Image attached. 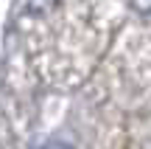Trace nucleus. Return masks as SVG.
Segmentation results:
<instances>
[{"label":"nucleus","mask_w":151,"mask_h":149,"mask_svg":"<svg viewBox=\"0 0 151 149\" xmlns=\"http://www.w3.org/2000/svg\"><path fill=\"white\" fill-rule=\"evenodd\" d=\"M45 149H73V146H67V144H48Z\"/></svg>","instance_id":"1"}]
</instances>
